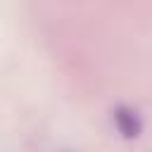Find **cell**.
Instances as JSON below:
<instances>
[{"mask_svg": "<svg viewBox=\"0 0 152 152\" xmlns=\"http://www.w3.org/2000/svg\"><path fill=\"white\" fill-rule=\"evenodd\" d=\"M114 124H116V128H119V133L124 138H138L140 131H142L140 114L133 107H128V104H119L114 109Z\"/></svg>", "mask_w": 152, "mask_h": 152, "instance_id": "6da1fadb", "label": "cell"}]
</instances>
